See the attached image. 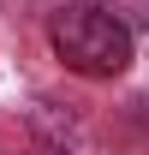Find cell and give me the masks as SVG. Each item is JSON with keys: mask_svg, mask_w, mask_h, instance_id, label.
<instances>
[{"mask_svg": "<svg viewBox=\"0 0 149 155\" xmlns=\"http://www.w3.org/2000/svg\"><path fill=\"white\" fill-rule=\"evenodd\" d=\"M48 36H54V54L66 60L78 78H119L131 66L125 24H113L108 12H95V6H66Z\"/></svg>", "mask_w": 149, "mask_h": 155, "instance_id": "cell-1", "label": "cell"}]
</instances>
